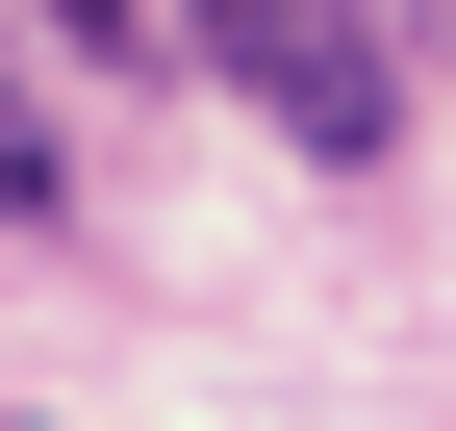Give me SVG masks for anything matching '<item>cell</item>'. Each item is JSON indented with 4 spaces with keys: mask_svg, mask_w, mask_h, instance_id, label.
<instances>
[{
    "mask_svg": "<svg viewBox=\"0 0 456 431\" xmlns=\"http://www.w3.org/2000/svg\"><path fill=\"white\" fill-rule=\"evenodd\" d=\"M203 51H228L305 152H380V127H406V77H380V26H355V0H203Z\"/></svg>",
    "mask_w": 456,
    "mask_h": 431,
    "instance_id": "1",
    "label": "cell"
},
{
    "mask_svg": "<svg viewBox=\"0 0 456 431\" xmlns=\"http://www.w3.org/2000/svg\"><path fill=\"white\" fill-rule=\"evenodd\" d=\"M51 26H127V0H51Z\"/></svg>",
    "mask_w": 456,
    "mask_h": 431,
    "instance_id": "2",
    "label": "cell"
}]
</instances>
